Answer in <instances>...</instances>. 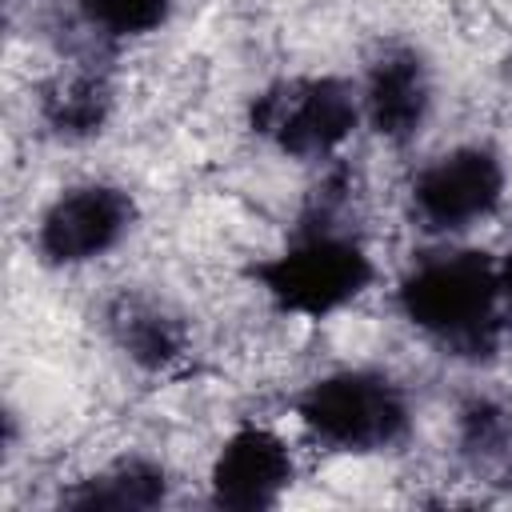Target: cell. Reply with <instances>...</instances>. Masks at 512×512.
Returning <instances> with one entry per match:
<instances>
[{"label": "cell", "mask_w": 512, "mask_h": 512, "mask_svg": "<svg viewBox=\"0 0 512 512\" xmlns=\"http://www.w3.org/2000/svg\"><path fill=\"white\" fill-rule=\"evenodd\" d=\"M396 312L440 356L480 368L504 348L508 308L496 256L472 244H436L408 260L396 280Z\"/></svg>", "instance_id": "2"}, {"label": "cell", "mask_w": 512, "mask_h": 512, "mask_svg": "<svg viewBox=\"0 0 512 512\" xmlns=\"http://www.w3.org/2000/svg\"><path fill=\"white\" fill-rule=\"evenodd\" d=\"M112 112H116L112 76L104 68H88V64L56 76L40 92V104H36L40 128L56 144H88V140L104 136L112 124Z\"/></svg>", "instance_id": "12"}, {"label": "cell", "mask_w": 512, "mask_h": 512, "mask_svg": "<svg viewBox=\"0 0 512 512\" xmlns=\"http://www.w3.org/2000/svg\"><path fill=\"white\" fill-rule=\"evenodd\" d=\"M248 132L296 164L332 160L352 132L364 124L360 88L336 72H300L280 76L252 92L244 112Z\"/></svg>", "instance_id": "4"}, {"label": "cell", "mask_w": 512, "mask_h": 512, "mask_svg": "<svg viewBox=\"0 0 512 512\" xmlns=\"http://www.w3.org/2000/svg\"><path fill=\"white\" fill-rule=\"evenodd\" d=\"M292 480L296 456L288 440L264 424H240L208 464V500L228 512H264L288 496Z\"/></svg>", "instance_id": "8"}, {"label": "cell", "mask_w": 512, "mask_h": 512, "mask_svg": "<svg viewBox=\"0 0 512 512\" xmlns=\"http://www.w3.org/2000/svg\"><path fill=\"white\" fill-rule=\"evenodd\" d=\"M352 188L336 176L312 192L288 240L252 264L260 292L288 316L328 320L352 308L376 280V260L348 220Z\"/></svg>", "instance_id": "1"}, {"label": "cell", "mask_w": 512, "mask_h": 512, "mask_svg": "<svg viewBox=\"0 0 512 512\" xmlns=\"http://www.w3.org/2000/svg\"><path fill=\"white\" fill-rule=\"evenodd\" d=\"M172 496V472L164 460L144 452H124L84 480H76L68 492H60V508L76 512H148L168 504Z\"/></svg>", "instance_id": "11"}, {"label": "cell", "mask_w": 512, "mask_h": 512, "mask_svg": "<svg viewBox=\"0 0 512 512\" xmlns=\"http://www.w3.org/2000/svg\"><path fill=\"white\" fill-rule=\"evenodd\" d=\"M104 336L136 372H168L188 352L184 312L148 288H120L104 304Z\"/></svg>", "instance_id": "9"}, {"label": "cell", "mask_w": 512, "mask_h": 512, "mask_svg": "<svg viewBox=\"0 0 512 512\" xmlns=\"http://www.w3.org/2000/svg\"><path fill=\"white\" fill-rule=\"evenodd\" d=\"M496 272H500V296H504V308L512 316V244L504 256H496Z\"/></svg>", "instance_id": "14"}, {"label": "cell", "mask_w": 512, "mask_h": 512, "mask_svg": "<svg viewBox=\"0 0 512 512\" xmlns=\"http://www.w3.org/2000/svg\"><path fill=\"white\" fill-rule=\"evenodd\" d=\"M356 88H360V116L376 140L392 148H408L412 140H420L436 108V72L416 44L408 40L380 44L368 56V68L356 80Z\"/></svg>", "instance_id": "7"}, {"label": "cell", "mask_w": 512, "mask_h": 512, "mask_svg": "<svg viewBox=\"0 0 512 512\" xmlns=\"http://www.w3.org/2000/svg\"><path fill=\"white\" fill-rule=\"evenodd\" d=\"M296 420L336 456H384L412 436L416 408L392 372L348 364L320 372L300 388Z\"/></svg>", "instance_id": "3"}, {"label": "cell", "mask_w": 512, "mask_h": 512, "mask_svg": "<svg viewBox=\"0 0 512 512\" xmlns=\"http://www.w3.org/2000/svg\"><path fill=\"white\" fill-rule=\"evenodd\" d=\"M504 192V156L484 140H468L436 152L412 172L404 188V208L420 232L436 240H456L492 220L504 204Z\"/></svg>", "instance_id": "5"}, {"label": "cell", "mask_w": 512, "mask_h": 512, "mask_svg": "<svg viewBox=\"0 0 512 512\" xmlns=\"http://www.w3.org/2000/svg\"><path fill=\"white\" fill-rule=\"evenodd\" d=\"M72 12L92 48H120L156 36L172 20L176 0H76Z\"/></svg>", "instance_id": "13"}, {"label": "cell", "mask_w": 512, "mask_h": 512, "mask_svg": "<svg viewBox=\"0 0 512 512\" xmlns=\"http://www.w3.org/2000/svg\"><path fill=\"white\" fill-rule=\"evenodd\" d=\"M456 464L492 492H512V400L500 392H472L452 416Z\"/></svg>", "instance_id": "10"}, {"label": "cell", "mask_w": 512, "mask_h": 512, "mask_svg": "<svg viewBox=\"0 0 512 512\" xmlns=\"http://www.w3.org/2000/svg\"><path fill=\"white\" fill-rule=\"evenodd\" d=\"M140 224L136 196L116 180H76L36 216L32 252L44 268L68 272L112 256Z\"/></svg>", "instance_id": "6"}]
</instances>
